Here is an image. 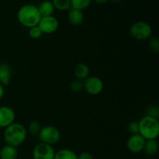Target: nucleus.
<instances>
[{"instance_id": "0eeeda50", "label": "nucleus", "mask_w": 159, "mask_h": 159, "mask_svg": "<svg viewBox=\"0 0 159 159\" xmlns=\"http://www.w3.org/2000/svg\"><path fill=\"white\" fill-rule=\"evenodd\" d=\"M55 150L53 146L44 143H38L32 151L33 159H54Z\"/></svg>"}, {"instance_id": "9d476101", "label": "nucleus", "mask_w": 159, "mask_h": 159, "mask_svg": "<svg viewBox=\"0 0 159 159\" xmlns=\"http://www.w3.org/2000/svg\"><path fill=\"white\" fill-rule=\"evenodd\" d=\"M16 113L11 107L7 106L0 107V127L6 128L15 122Z\"/></svg>"}, {"instance_id": "f8f14e48", "label": "nucleus", "mask_w": 159, "mask_h": 159, "mask_svg": "<svg viewBox=\"0 0 159 159\" xmlns=\"http://www.w3.org/2000/svg\"><path fill=\"white\" fill-rule=\"evenodd\" d=\"M12 79V69L6 63L0 64V83L2 85H8Z\"/></svg>"}, {"instance_id": "dca6fc26", "label": "nucleus", "mask_w": 159, "mask_h": 159, "mask_svg": "<svg viewBox=\"0 0 159 159\" xmlns=\"http://www.w3.org/2000/svg\"><path fill=\"white\" fill-rule=\"evenodd\" d=\"M158 148L159 145L157 139L148 140V141H145L143 152H144L146 155L152 156V155H155V154L158 152Z\"/></svg>"}, {"instance_id": "393cba45", "label": "nucleus", "mask_w": 159, "mask_h": 159, "mask_svg": "<svg viewBox=\"0 0 159 159\" xmlns=\"http://www.w3.org/2000/svg\"><path fill=\"white\" fill-rule=\"evenodd\" d=\"M128 130L131 134H137L139 131L138 121H132L128 124Z\"/></svg>"}, {"instance_id": "ddd939ff", "label": "nucleus", "mask_w": 159, "mask_h": 159, "mask_svg": "<svg viewBox=\"0 0 159 159\" xmlns=\"http://www.w3.org/2000/svg\"><path fill=\"white\" fill-rule=\"evenodd\" d=\"M90 69L88 65L85 63H79L75 67L74 75L76 79L84 81L89 76Z\"/></svg>"}, {"instance_id": "7ed1b4c3", "label": "nucleus", "mask_w": 159, "mask_h": 159, "mask_svg": "<svg viewBox=\"0 0 159 159\" xmlns=\"http://www.w3.org/2000/svg\"><path fill=\"white\" fill-rule=\"evenodd\" d=\"M138 134L146 141L157 139L159 135V120L151 116H144L138 121Z\"/></svg>"}, {"instance_id": "9b49d317", "label": "nucleus", "mask_w": 159, "mask_h": 159, "mask_svg": "<svg viewBox=\"0 0 159 159\" xmlns=\"http://www.w3.org/2000/svg\"><path fill=\"white\" fill-rule=\"evenodd\" d=\"M68 19L69 23L72 26H80V25H82L83 23L85 17H84V14L82 12V11L70 8L68 9Z\"/></svg>"}, {"instance_id": "a878e982", "label": "nucleus", "mask_w": 159, "mask_h": 159, "mask_svg": "<svg viewBox=\"0 0 159 159\" xmlns=\"http://www.w3.org/2000/svg\"><path fill=\"white\" fill-rule=\"evenodd\" d=\"M78 159H94V158L89 152H83L78 155Z\"/></svg>"}, {"instance_id": "aec40b11", "label": "nucleus", "mask_w": 159, "mask_h": 159, "mask_svg": "<svg viewBox=\"0 0 159 159\" xmlns=\"http://www.w3.org/2000/svg\"><path fill=\"white\" fill-rule=\"evenodd\" d=\"M54 9L59 11L68 10L71 8L70 0H52L51 1Z\"/></svg>"}, {"instance_id": "2eb2a0df", "label": "nucleus", "mask_w": 159, "mask_h": 159, "mask_svg": "<svg viewBox=\"0 0 159 159\" xmlns=\"http://www.w3.org/2000/svg\"><path fill=\"white\" fill-rule=\"evenodd\" d=\"M37 8H38V10L39 12H40L41 17L53 16L54 10H55L51 1H48V0L42 2L37 6Z\"/></svg>"}, {"instance_id": "4468645a", "label": "nucleus", "mask_w": 159, "mask_h": 159, "mask_svg": "<svg viewBox=\"0 0 159 159\" xmlns=\"http://www.w3.org/2000/svg\"><path fill=\"white\" fill-rule=\"evenodd\" d=\"M17 157V148L6 144L0 149V159H16Z\"/></svg>"}, {"instance_id": "5701e85b", "label": "nucleus", "mask_w": 159, "mask_h": 159, "mask_svg": "<svg viewBox=\"0 0 159 159\" xmlns=\"http://www.w3.org/2000/svg\"><path fill=\"white\" fill-rule=\"evenodd\" d=\"M149 49L154 53H158L159 51V40L158 37H152L149 39L148 43Z\"/></svg>"}, {"instance_id": "f257e3e1", "label": "nucleus", "mask_w": 159, "mask_h": 159, "mask_svg": "<svg viewBox=\"0 0 159 159\" xmlns=\"http://www.w3.org/2000/svg\"><path fill=\"white\" fill-rule=\"evenodd\" d=\"M27 134L25 126L20 123L14 122L4 128L3 139L6 144L17 148L25 142Z\"/></svg>"}, {"instance_id": "1a4fd4ad", "label": "nucleus", "mask_w": 159, "mask_h": 159, "mask_svg": "<svg viewBox=\"0 0 159 159\" xmlns=\"http://www.w3.org/2000/svg\"><path fill=\"white\" fill-rule=\"evenodd\" d=\"M146 140L139 134H131L127 141V148L131 153L138 154L143 152Z\"/></svg>"}, {"instance_id": "39448f33", "label": "nucleus", "mask_w": 159, "mask_h": 159, "mask_svg": "<svg viewBox=\"0 0 159 159\" xmlns=\"http://www.w3.org/2000/svg\"><path fill=\"white\" fill-rule=\"evenodd\" d=\"M37 136L41 143L53 146L59 142L61 134L57 127L52 125H47L41 127Z\"/></svg>"}, {"instance_id": "423d86ee", "label": "nucleus", "mask_w": 159, "mask_h": 159, "mask_svg": "<svg viewBox=\"0 0 159 159\" xmlns=\"http://www.w3.org/2000/svg\"><path fill=\"white\" fill-rule=\"evenodd\" d=\"M83 89L85 93L91 96H97L100 94L104 88V84L102 79L97 76H89L82 81Z\"/></svg>"}, {"instance_id": "20e7f679", "label": "nucleus", "mask_w": 159, "mask_h": 159, "mask_svg": "<svg viewBox=\"0 0 159 159\" xmlns=\"http://www.w3.org/2000/svg\"><path fill=\"white\" fill-rule=\"evenodd\" d=\"M130 34L137 40H149L152 37V28L147 22L137 21L130 26Z\"/></svg>"}, {"instance_id": "bb28decb", "label": "nucleus", "mask_w": 159, "mask_h": 159, "mask_svg": "<svg viewBox=\"0 0 159 159\" xmlns=\"http://www.w3.org/2000/svg\"><path fill=\"white\" fill-rule=\"evenodd\" d=\"M4 94H5L4 85H2L1 83H0V99H2V97L4 96Z\"/></svg>"}, {"instance_id": "c85d7f7f", "label": "nucleus", "mask_w": 159, "mask_h": 159, "mask_svg": "<svg viewBox=\"0 0 159 159\" xmlns=\"http://www.w3.org/2000/svg\"><path fill=\"white\" fill-rule=\"evenodd\" d=\"M111 1H113V2H119V1H120V0H111Z\"/></svg>"}, {"instance_id": "412c9836", "label": "nucleus", "mask_w": 159, "mask_h": 159, "mask_svg": "<svg viewBox=\"0 0 159 159\" xmlns=\"http://www.w3.org/2000/svg\"><path fill=\"white\" fill-rule=\"evenodd\" d=\"M70 89L74 93H79L83 89V83L82 81L78 80V79H74L70 83Z\"/></svg>"}, {"instance_id": "4be33fe9", "label": "nucleus", "mask_w": 159, "mask_h": 159, "mask_svg": "<svg viewBox=\"0 0 159 159\" xmlns=\"http://www.w3.org/2000/svg\"><path fill=\"white\" fill-rule=\"evenodd\" d=\"M43 35V33H42L41 30L39 28L38 26H33V27L29 28V36L32 39H37L40 38Z\"/></svg>"}, {"instance_id": "6e6552de", "label": "nucleus", "mask_w": 159, "mask_h": 159, "mask_svg": "<svg viewBox=\"0 0 159 159\" xmlns=\"http://www.w3.org/2000/svg\"><path fill=\"white\" fill-rule=\"evenodd\" d=\"M43 34H51L55 33L59 27L58 20L54 16H43L40 19L38 25Z\"/></svg>"}, {"instance_id": "a211bd4d", "label": "nucleus", "mask_w": 159, "mask_h": 159, "mask_svg": "<svg viewBox=\"0 0 159 159\" xmlns=\"http://www.w3.org/2000/svg\"><path fill=\"white\" fill-rule=\"evenodd\" d=\"M92 0H70V6L72 9L84 10L91 5Z\"/></svg>"}, {"instance_id": "cd10ccee", "label": "nucleus", "mask_w": 159, "mask_h": 159, "mask_svg": "<svg viewBox=\"0 0 159 159\" xmlns=\"http://www.w3.org/2000/svg\"><path fill=\"white\" fill-rule=\"evenodd\" d=\"M96 3L98 4H104V3H107V2H109L110 0H94Z\"/></svg>"}, {"instance_id": "f3484780", "label": "nucleus", "mask_w": 159, "mask_h": 159, "mask_svg": "<svg viewBox=\"0 0 159 159\" xmlns=\"http://www.w3.org/2000/svg\"><path fill=\"white\" fill-rule=\"evenodd\" d=\"M54 159H78V155L69 148H62L55 152Z\"/></svg>"}, {"instance_id": "b1692460", "label": "nucleus", "mask_w": 159, "mask_h": 159, "mask_svg": "<svg viewBox=\"0 0 159 159\" xmlns=\"http://www.w3.org/2000/svg\"><path fill=\"white\" fill-rule=\"evenodd\" d=\"M147 116H151V117L155 118L158 119L159 118V109L156 106H151L148 108L147 113H146Z\"/></svg>"}, {"instance_id": "6ab92c4d", "label": "nucleus", "mask_w": 159, "mask_h": 159, "mask_svg": "<svg viewBox=\"0 0 159 159\" xmlns=\"http://www.w3.org/2000/svg\"><path fill=\"white\" fill-rule=\"evenodd\" d=\"M40 123L37 120H32L29 123L27 127H26L27 133L32 136H37L40 133V130L41 129Z\"/></svg>"}, {"instance_id": "f03ea898", "label": "nucleus", "mask_w": 159, "mask_h": 159, "mask_svg": "<svg viewBox=\"0 0 159 159\" xmlns=\"http://www.w3.org/2000/svg\"><path fill=\"white\" fill-rule=\"evenodd\" d=\"M17 20L22 26L27 28L37 26L41 19L37 6L33 4H26L19 9Z\"/></svg>"}]
</instances>
